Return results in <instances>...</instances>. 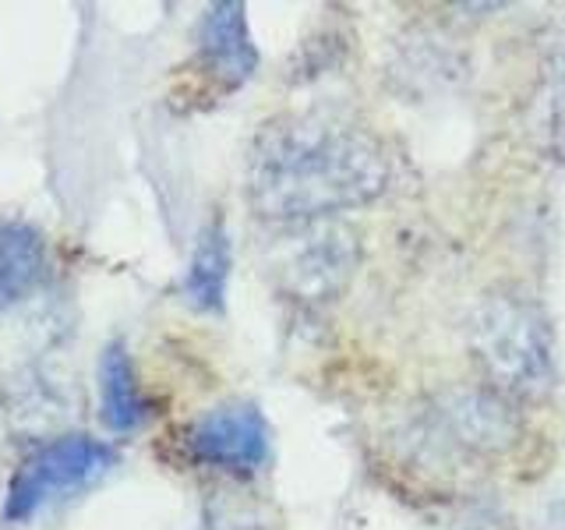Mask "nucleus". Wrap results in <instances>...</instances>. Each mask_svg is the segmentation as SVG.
I'll return each mask as SVG.
<instances>
[{"label":"nucleus","instance_id":"nucleus-1","mask_svg":"<svg viewBox=\"0 0 565 530\" xmlns=\"http://www.w3.org/2000/svg\"><path fill=\"white\" fill-rule=\"evenodd\" d=\"M385 184L388 159L379 141L358 124L318 114L269 124L247 170V199L273 223H315L361 209Z\"/></svg>","mask_w":565,"mask_h":530},{"label":"nucleus","instance_id":"nucleus-2","mask_svg":"<svg viewBox=\"0 0 565 530\" xmlns=\"http://www.w3.org/2000/svg\"><path fill=\"white\" fill-rule=\"evenodd\" d=\"M470 350L491 385L505 396L534 400L555 382L552 332L541 311L516 294H491L470 322Z\"/></svg>","mask_w":565,"mask_h":530},{"label":"nucleus","instance_id":"nucleus-3","mask_svg":"<svg viewBox=\"0 0 565 530\" xmlns=\"http://www.w3.org/2000/svg\"><path fill=\"white\" fill-rule=\"evenodd\" d=\"M114 464H117V453L96 438L67 435V438L50 442L46 449L35 453L29 464L14 474L4 517L11 523L32 520L35 512L46 509L50 502H61L82 488H93L103 474L114 470Z\"/></svg>","mask_w":565,"mask_h":530},{"label":"nucleus","instance_id":"nucleus-4","mask_svg":"<svg viewBox=\"0 0 565 530\" xmlns=\"http://www.w3.org/2000/svg\"><path fill=\"white\" fill-rule=\"evenodd\" d=\"M269 424L255 403H223L205 411L188 432V449L199 464L234 474H255L269 459Z\"/></svg>","mask_w":565,"mask_h":530},{"label":"nucleus","instance_id":"nucleus-5","mask_svg":"<svg viewBox=\"0 0 565 530\" xmlns=\"http://www.w3.org/2000/svg\"><path fill=\"white\" fill-rule=\"evenodd\" d=\"M441 417H446L452 438L463 442L467 449L499 453L516 438V417H512L509 403L484 389H456L441 400Z\"/></svg>","mask_w":565,"mask_h":530},{"label":"nucleus","instance_id":"nucleus-6","mask_svg":"<svg viewBox=\"0 0 565 530\" xmlns=\"http://www.w3.org/2000/svg\"><path fill=\"white\" fill-rule=\"evenodd\" d=\"M202 50L220 78L241 85L255 75L258 53L252 35H247L244 8L241 4H212L202 22Z\"/></svg>","mask_w":565,"mask_h":530},{"label":"nucleus","instance_id":"nucleus-7","mask_svg":"<svg viewBox=\"0 0 565 530\" xmlns=\"http://www.w3.org/2000/svg\"><path fill=\"white\" fill-rule=\"evenodd\" d=\"M99 417L110 432H131L146 417L131 361L120 343H110L99 358Z\"/></svg>","mask_w":565,"mask_h":530},{"label":"nucleus","instance_id":"nucleus-8","mask_svg":"<svg viewBox=\"0 0 565 530\" xmlns=\"http://www.w3.org/2000/svg\"><path fill=\"white\" fill-rule=\"evenodd\" d=\"M226 279H230V244L223 226H209L191 255L184 276V297L199 311H220L226 297Z\"/></svg>","mask_w":565,"mask_h":530},{"label":"nucleus","instance_id":"nucleus-9","mask_svg":"<svg viewBox=\"0 0 565 530\" xmlns=\"http://www.w3.org/2000/svg\"><path fill=\"white\" fill-rule=\"evenodd\" d=\"M43 244L25 223H0V308L22 300L40 279Z\"/></svg>","mask_w":565,"mask_h":530}]
</instances>
